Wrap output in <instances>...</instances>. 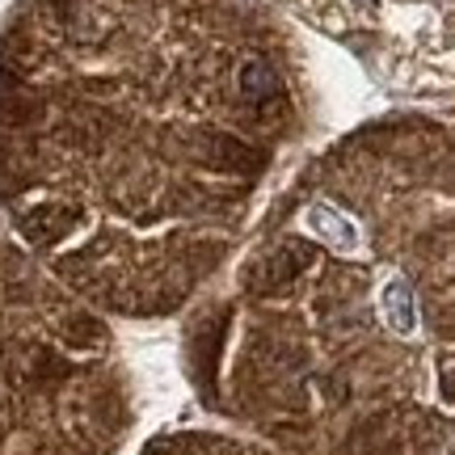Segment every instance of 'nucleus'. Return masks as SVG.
I'll return each mask as SVG.
<instances>
[{"label": "nucleus", "mask_w": 455, "mask_h": 455, "mask_svg": "<svg viewBox=\"0 0 455 455\" xmlns=\"http://www.w3.org/2000/svg\"><path fill=\"white\" fill-rule=\"evenodd\" d=\"M358 9H375V0H355Z\"/></svg>", "instance_id": "obj_4"}, {"label": "nucleus", "mask_w": 455, "mask_h": 455, "mask_svg": "<svg viewBox=\"0 0 455 455\" xmlns=\"http://www.w3.org/2000/svg\"><path fill=\"white\" fill-rule=\"evenodd\" d=\"M304 224L316 241H325L333 253H358L363 249V232L346 212H338L333 203H312L304 212Z\"/></svg>", "instance_id": "obj_1"}, {"label": "nucleus", "mask_w": 455, "mask_h": 455, "mask_svg": "<svg viewBox=\"0 0 455 455\" xmlns=\"http://www.w3.org/2000/svg\"><path fill=\"white\" fill-rule=\"evenodd\" d=\"M379 316H384V325L396 338H413L418 333V299H413V287L401 275H392L379 287Z\"/></svg>", "instance_id": "obj_2"}, {"label": "nucleus", "mask_w": 455, "mask_h": 455, "mask_svg": "<svg viewBox=\"0 0 455 455\" xmlns=\"http://www.w3.org/2000/svg\"><path fill=\"white\" fill-rule=\"evenodd\" d=\"M241 89L249 98H266V93H275L278 89V76L270 72V64H261V60H249L241 68Z\"/></svg>", "instance_id": "obj_3"}]
</instances>
